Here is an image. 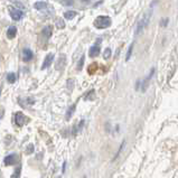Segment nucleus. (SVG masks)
<instances>
[{"mask_svg": "<svg viewBox=\"0 0 178 178\" xmlns=\"http://www.w3.org/2000/svg\"><path fill=\"white\" fill-rule=\"evenodd\" d=\"M154 73H155V69H150V73L148 74V76H147V78L141 82V91L142 92H145L147 89H148V86H149V83H150L151 78L154 76Z\"/></svg>", "mask_w": 178, "mask_h": 178, "instance_id": "20e7f679", "label": "nucleus"}, {"mask_svg": "<svg viewBox=\"0 0 178 178\" xmlns=\"http://www.w3.org/2000/svg\"><path fill=\"white\" fill-rule=\"evenodd\" d=\"M62 4L64 6H72L74 4L73 0H62Z\"/></svg>", "mask_w": 178, "mask_h": 178, "instance_id": "4be33fe9", "label": "nucleus"}, {"mask_svg": "<svg viewBox=\"0 0 178 178\" xmlns=\"http://www.w3.org/2000/svg\"><path fill=\"white\" fill-rule=\"evenodd\" d=\"M150 18H151V11H149V13H147V14L142 17L141 20L138 23L137 29H136V35H139V34L148 26V24H149V21H150Z\"/></svg>", "mask_w": 178, "mask_h": 178, "instance_id": "f03ea898", "label": "nucleus"}, {"mask_svg": "<svg viewBox=\"0 0 178 178\" xmlns=\"http://www.w3.org/2000/svg\"><path fill=\"white\" fill-rule=\"evenodd\" d=\"M83 63H84V56H82V58L80 59V62H78V69H81L83 67Z\"/></svg>", "mask_w": 178, "mask_h": 178, "instance_id": "b1692460", "label": "nucleus"}, {"mask_svg": "<svg viewBox=\"0 0 178 178\" xmlns=\"http://www.w3.org/2000/svg\"><path fill=\"white\" fill-rule=\"evenodd\" d=\"M16 34H17V28L15 27V26H10L8 28V30H7V37L10 38V39H13L16 36Z\"/></svg>", "mask_w": 178, "mask_h": 178, "instance_id": "9b49d317", "label": "nucleus"}, {"mask_svg": "<svg viewBox=\"0 0 178 178\" xmlns=\"http://www.w3.org/2000/svg\"><path fill=\"white\" fill-rule=\"evenodd\" d=\"M133 46H134V43H132L131 45L129 46L128 53H127V56H126V61H129L131 58V55H132V50H133Z\"/></svg>", "mask_w": 178, "mask_h": 178, "instance_id": "dca6fc26", "label": "nucleus"}, {"mask_svg": "<svg viewBox=\"0 0 178 178\" xmlns=\"http://www.w3.org/2000/svg\"><path fill=\"white\" fill-rule=\"evenodd\" d=\"M16 74L15 73H9L8 75H7V81L9 83H15L16 82Z\"/></svg>", "mask_w": 178, "mask_h": 178, "instance_id": "f3484780", "label": "nucleus"}, {"mask_svg": "<svg viewBox=\"0 0 178 178\" xmlns=\"http://www.w3.org/2000/svg\"><path fill=\"white\" fill-rule=\"evenodd\" d=\"M47 7V4L46 2H43V1H39V2H35L34 5V8L37 10H41V9H45Z\"/></svg>", "mask_w": 178, "mask_h": 178, "instance_id": "ddd939ff", "label": "nucleus"}, {"mask_svg": "<svg viewBox=\"0 0 178 178\" xmlns=\"http://www.w3.org/2000/svg\"><path fill=\"white\" fill-rule=\"evenodd\" d=\"M32 56H34V54H32V52L30 49H24L23 52V58L25 62H28V61H30V59L32 58Z\"/></svg>", "mask_w": 178, "mask_h": 178, "instance_id": "9d476101", "label": "nucleus"}, {"mask_svg": "<svg viewBox=\"0 0 178 178\" xmlns=\"http://www.w3.org/2000/svg\"><path fill=\"white\" fill-rule=\"evenodd\" d=\"M83 124H84V120H82V121H81V122H80V123H78V126H76V128H75V130L73 131V134H76V133H78V131H80V130L82 129Z\"/></svg>", "mask_w": 178, "mask_h": 178, "instance_id": "6ab92c4d", "label": "nucleus"}, {"mask_svg": "<svg viewBox=\"0 0 178 178\" xmlns=\"http://www.w3.org/2000/svg\"><path fill=\"white\" fill-rule=\"evenodd\" d=\"M20 170H21L20 167H19L18 169H16V170H15V174L13 175V177L11 178H19V176H20Z\"/></svg>", "mask_w": 178, "mask_h": 178, "instance_id": "5701e85b", "label": "nucleus"}, {"mask_svg": "<svg viewBox=\"0 0 178 178\" xmlns=\"http://www.w3.org/2000/svg\"><path fill=\"white\" fill-rule=\"evenodd\" d=\"M53 61H54V54H53V53H49V54L45 57V59H44V63L41 65V69H47V67H49L50 65H52V63H53Z\"/></svg>", "mask_w": 178, "mask_h": 178, "instance_id": "423d86ee", "label": "nucleus"}, {"mask_svg": "<svg viewBox=\"0 0 178 178\" xmlns=\"http://www.w3.org/2000/svg\"><path fill=\"white\" fill-rule=\"evenodd\" d=\"M57 25H58V28H64L65 27V24L63 23V21H58Z\"/></svg>", "mask_w": 178, "mask_h": 178, "instance_id": "393cba45", "label": "nucleus"}, {"mask_svg": "<svg viewBox=\"0 0 178 178\" xmlns=\"http://www.w3.org/2000/svg\"><path fill=\"white\" fill-rule=\"evenodd\" d=\"M94 97H95V95H94V91L92 90V91H90L86 94V95H85V97H84V99H85L86 101H91V100H93Z\"/></svg>", "mask_w": 178, "mask_h": 178, "instance_id": "a211bd4d", "label": "nucleus"}, {"mask_svg": "<svg viewBox=\"0 0 178 178\" xmlns=\"http://www.w3.org/2000/svg\"><path fill=\"white\" fill-rule=\"evenodd\" d=\"M0 94H1V89H0Z\"/></svg>", "mask_w": 178, "mask_h": 178, "instance_id": "bb28decb", "label": "nucleus"}, {"mask_svg": "<svg viewBox=\"0 0 178 178\" xmlns=\"http://www.w3.org/2000/svg\"><path fill=\"white\" fill-rule=\"evenodd\" d=\"M89 54L91 57H95L97 55L100 54V46L99 45H93L89 50Z\"/></svg>", "mask_w": 178, "mask_h": 178, "instance_id": "1a4fd4ad", "label": "nucleus"}, {"mask_svg": "<svg viewBox=\"0 0 178 178\" xmlns=\"http://www.w3.org/2000/svg\"><path fill=\"white\" fill-rule=\"evenodd\" d=\"M111 56V49L110 48H106L105 49V52H104V55H103V57H104L105 59H108Z\"/></svg>", "mask_w": 178, "mask_h": 178, "instance_id": "412c9836", "label": "nucleus"}, {"mask_svg": "<svg viewBox=\"0 0 178 178\" xmlns=\"http://www.w3.org/2000/svg\"><path fill=\"white\" fill-rule=\"evenodd\" d=\"M111 25V19L108 16H99L94 20V26L97 29H105Z\"/></svg>", "mask_w": 178, "mask_h": 178, "instance_id": "f257e3e1", "label": "nucleus"}, {"mask_svg": "<svg viewBox=\"0 0 178 178\" xmlns=\"http://www.w3.org/2000/svg\"><path fill=\"white\" fill-rule=\"evenodd\" d=\"M41 34H43V36L45 37V38H49V37L53 35V27H52L50 25L46 26V27H44V29H43Z\"/></svg>", "mask_w": 178, "mask_h": 178, "instance_id": "6e6552de", "label": "nucleus"}, {"mask_svg": "<svg viewBox=\"0 0 178 178\" xmlns=\"http://www.w3.org/2000/svg\"><path fill=\"white\" fill-rule=\"evenodd\" d=\"M76 11H73V10H69V11H66L64 14V17L66 19H73L75 16H76Z\"/></svg>", "mask_w": 178, "mask_h": 178, "instance_id": "4468645a", "label": "nucleus"}, {"mask_svg": "<svg viewBox=\"0 0 178 178\" xmlns=\"http://www.w3.org/2000/svg\"><path fill=\"white\" fill-rule=\"evenodd\" d=\"M15 121H16V124L18 127H23L25 122H26V117L21 112H17L16 115H15Z\"/></svg>", "mask_w": 178, "mask_h": 178, "instance_id": "39448f33", "label": "nucleus"}, {"mask_svg": "<svg viewBox=\"0 0 178 178\" xmlns=\"http://www.w3.org/2000/svg\"><path fill=\"white\" fill-rule=\"evenodd\" d=\"M17 161V156L16 155H9V156H7L5 158V160H4V162H5V165L6 166H11V165H14L15 162Z\"/></svg>", "mask_w": 178, "mask_h": 178, "instance_id": "0eeeda50", "label": "nucleus"}, {"mask_svg": "<svg viewBox=\"0 0 178 178\" xmlns=\"http://www.w3.org/2000/svg\"><path fill=\"white\" fill-rule=\"evenodd\" d=\"M75 108H76V105L74 104V105H72L71 108L69 109V111H67V113H66V119L67 120H69L71 119V117H72V114L74 113V111H75Z\"/></svg>", "mask_w": 178, "mask_h": 178, "instance_id": "2eb2a0df", "label": "nucleus"}, {"mask_svg": "<svg viewBox=\"0 0 178 178\" xmlns=\"http://www.w3.org/2000/svg\"><path fill=\"white\" fill-rule=\"evenodd\" d=\"M84 2H89V1H91V0H83Z\"/></svg>", "mask_w": 178, "mask_h": 178, "instance_id": "a878e982", "label": "nucleus"}, {"mask_svg": "<svg viewBox=\"0 0 178 178\" xmlns=\"http://www.w3.org/2000/svg\"><path fill=\"white\" fill-rule=\"evenodd\" d=\"M8 10H9L10 17L14 19V20H20V19L23 18L24 14L21 10L17 9L15 7H8Z\"/></svg>", "mask_w": 178, "mask_h": 178, "instance_id": "7ed1b4c3", "label": "nucleus"}, {"mask_svg": "<svg viewBox=\"0 0 178 178\" xmlns=\"http://www.w3.org/2000/svg\"><path fill=\"white\" fill-rule=\"evenodd\" d=\"M65 61H66V58H65V56H61L58 58V61H57V64H56V69H62L63 67L65 66Z\"/></svg>", "mask_w": 178, "mask_h": 178, "instance_id": "f8f14e48", "label": "nucleus"}, {"mask_svg": "<svg viewBox=\"0 0 178 178\" xmlns=\"http://www.w3.org/2000/svg\"><path fill=\"white\" fill-rule=\"evenodd\" d=\"M32 152H34V146H32V145H28L27 149H26V154H27V155H30Z\"/></svg>", "mask_w": 178, "mask_h": 178, "instance_id": "aec40b11", "label": "nucleus"}]
</instances>
